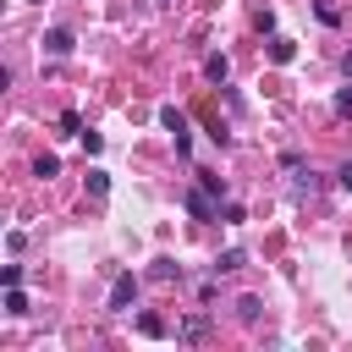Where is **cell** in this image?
<instances>
[{
    "instance_id": "cell-10",
    "label": "cell",
    "mask_w": 352,
    "mask_h": 352,
    "mask_svg": "<svg viewBox=\"0 0 352 352\" xmlns=\"http://www.w3.org/2000/svg\"><path fill=\"white\" fill-rule=\"evenodd\" d=\"M214 270H220V275H231V270H242V253H236V248H231V253H220V258H214Z\"/></svg>"
},
{
    "instance_id": "cell-12",
    "label": "cell",
    "mask_w": 352,
    "mask_h": 352,
    "mask_svg": "<svg viewBox=\"0 0 352 352\" xmlns=\"http://www.w3.org/2000/svg\"><path fill=\"white\" fill-rule=\"evenodd\" d=\"M198 187H204V192H226V182H220L214 170H198Z\"/></svg>"
},
{
    "instance_id": "cell-1",
    "label": "cell",
    "mask_w": 352,
    "mask_h": 352,
    "mask_svg": "<svg viewBox=\"0 0 352 352\" xmlns=\"http://www.w3.org/2000/svg\"><path fill=\"white\" fill-rule=\"evenodd\" d=\"M132 297H138V280H132V275H121V280L110 286V308H126Z\"/></svg>"
},
{
    "instance_id": "cell-6",
    "label": "cell",
    "mask_w": 352,
    "mask_h": 352,
    "mask_svg": "<svg viewBox=\"0 0 352 352\" xmlns=\"http://www.w3.org/2000/svg\"><path fill=\"white\" fill-rule=\"evenodd\" d=\"M209 336V324H204V314H192L187 324H182V341H204Z\"/></svg>"
},
{
    "instance_id": "cell-14",
    "label": "cell",
    "mask_w": 352,
    "mask_h": 352,
    "mask_svg": "<svg viewBox=\"0 0 352 352\" xmlns=\"http://www.w3.org/2000/svg\"><path fill=\"white\" fill-rule=\"evenodd\" d=\"M336 116H352V88H341V94H336Z\"/></svg>"
},
{
    "instance_id": "cell-9",
    "label": "cell",
    "mask_w": 352,
    "mask_h": 352,
    "mask_svg": "<svg viewBox=\"0 0 352 352\" xmlns=\"http://www.w3.org/2000/svg\"><path fill=\"white\" fill-rule=\"evenodd\" d=\"M88 192L104 198V192H110V176H104V170H88Z\"/></svg>"
},
{
    "instance_id": "cell-13",
    "label": "cell",
    "mask_w": 352,
    "mask_h": 352,
    "mask_svg": "<svg viewBox=\"0 0 352 352\" xmlns=\"http://www.w3.org/2000/svg\"><path fill=\"white\" fill-rule=\"evenodd\" d=\"M236 314H242V319L253 324V319H258V297H242V302H236Z\"/></svg>"
},
{
    "instance_id": "cell-3",
    "label": "cell",
    "mask_w": 352,
    "mask_h": 352,
    "mask_svg": "<svg viewBox=\"0 0 352 352\" xmlns=\"http://www.w3.org/2000/svg\"><path fill=\"white\" fill-rule=\"evenodd\" d=\"M292 55H297V44H292V38H280V33H275V38H270V60H275V66H286V60H292Z\"/></svg>"
},
{
    "instance_id": "cell-11",
    "label": "cell",
    "mask_w": 352,
    "mask_h": 352,
    "mask_svg": "<svg viewBox=\"0 0 352 352\" xmlns=\"http://www.w3.org/2000/svg\"><path fill=\"white\" fill-rule=\"evenodd\" d=\"M6 314H28V297L16 286H6Z\"/></svg>"
},
{
    "instance_id": "cell-15",
    "label": "cell",
    "mask_w": 352,
    "mask_h": 352,
    "mask_svg": "<svg viewBox=\"0 0 352 352\" xmlns=\"http://www.w3.org/2000/svg\"><path fill=\"white\" fill-rule=\"evenodd\" d=\"M336 176H341V187H346V192H352V160H346V165H341V170H336Z\"/></svg>"
},
{
    "instance_id": "cell-7",
    "label": "cell",
    "mask_w": 352,
    "mask_h": 352,
    "mask_svg": "<svg viewBox=\"0 0 352 352\" xmlns=\"http://www.w3.org/2000/svg\"><path fill=\"white\" fill-rule=\"evenodd\" d=\"M55 170H60V160H55V154H38V160H33V176H44V182H50Z\"/></svg>"
},
{
    "instance_id": "cell-8",
    "label": "cell",
    "mask_w": 352,
    "mask_h": 352,
    "mask_svg": "<svg viewBox=\"0 0 352 352\" xmlns=\"http://www.w3.org/2000/svg\"><path fill=\"white\" fill-rule=\"evenodd\" d=\"M138 330H143V336H165V319H160V314H138Z\"/></svg>"
},
{
    "instance_id": "cell-2",
    "label": "cell",
    "mask_w": 352,
    "mask_h": 352,
    "mask_svg": "<svg viewBox=\"0 0 352 352\" xmlns=\"http://www.w3.org/2000/svg\"><path fill=\"white\" fill-rule=\"evenodd\" d=\"M44 50H50V55H72V33H66V28H50V33H44Z\"/></svg>"
},
{
    "instance_id": "cell-5",
    "label": "cell",
    "mask_w": 352,
    "mask_h": 352,
    "mask_svg": "<svg viewBox=\"0 0 352 352\" xmlns=\"http://www.w3.org/2000/svg\"><path fill=\"white\" fill-rule=\"evenodd\" d=\"M226 72H231L226 55H209V60H204V77H209V82H226Z\"/></svg>"
},
{
    "instance_id": "cell-4",
    "label": "cell",
    "mask_w": 352,
    "mask_h": 352,
    "mask_svg": "<svg viewBox=\"0 0 352 352\" xmlns=\"http://www.w3.org/2000/svg\"><path fill=\"white\" fill-rule=\"evenodd\" d=\"M209 198H214V192H204V187H198V192H187V209H192L198 220H209V214H214V204H209Z\"/></svg>"
}]
</instances>
